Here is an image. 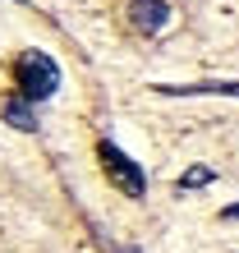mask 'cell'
Instances as JSON below:
<instances>
[{
    "mask_svg": "<svg viewBox=\"0 0 239 253\" xmlns=\"http://www.w3.org/2000/svg\"><path fill=\"white\" fill-rule=\"evenodd\" d=\"M97 152H101V161H106V175H111V180H115L120 189H124L129 198H143V189H147V180H143V170L133 166V161H129L124 152H120L115 143H101Z\"/></svg>",
    "mask_w": 239,
    "mask_h": 253,
    "instance_id": "7a4b0ae2",
    "label": "cell"
},
{
    "mask_svg": "<svg viewBox=\"0 0 239 253\" xmlns=\"http://www.w3.org/2000/svg\"><path fill=\"white\" fill-rule=\"evenodd\" d=\"M129 23L138 28V33H161V28L170 23V5L166 0H129Z\"/></svg>",
    "mask_w": 239,
    "mask_h": 253,
    "instance_id": "3957f363",
    "label": "cell"
},
{
    "mask_svg": "<svg viewBox=\"0 0 239 253\" xmlns=\"http://www.w3.org/2000/svg\"><path fill=\"white\" fill-rule=\"evenodd\" d=\"M157 92H166V97H239V83H193V87H170V83H161Z\"/></svg>",
    "mask_w": 239,
    "mask_h": 253,
    "instance_id": "277c9868",
    "label": "cell"
},
{
    "mask_svg": "<svg viewBox=\"0 0 239 253\" xmlns=\"http://www.w3.org/2000/svg\"><path fill=\"white\" fill-rule=\"evenodd\" d=\"M14 79H19V97L46 101L55 87H60V65L51 60L46 51H23L19 65H14Z\"/></svg>",
    "mask_w": 239,
    "mask_h": 253,
    "instance_id": "6da1fadb",
    "label": "cell"
},
{
    "mask_svg": "<svg viewBox=\"0 0 239 253\" xmlns=\"http://www.w3.org/2000/svg\"><path fill=\"white\" fill-rule=\"evenodd\" d=\"M5 120H9L14 129H23V133L37 129V115H33V106H28V97H9V101H5Z\"/></svg>",
    "mask_w": 239,
    "mask_h": 253,
    "instance_id": "5b68a950",
    "label": "cell"
},
{
    "mask_svg": "<svg viewBox=\"0 0 239 253\" xmlns=\"http://www.w3.org/2000/svg\"><path fill=\"white\" fill-rule=\"evenodd\" d=\"M120 253H138V249H120Z\"/></svg>",
    "mask_w": 239,
    "mask_h": 253,
    "instance_id": "52a82bcc",
    "label": "cell"
},
{
    "mask_svg": "<svg viewBox=\"0 0 239 253\" xmlns=\"http://www.w3.org/2000/svg\"><path fill=\"white\" fill-rule=\"evenodd\" d=\"M212 180H216L212 166H193V170L179 175V189H202V184H212Z\"/></svg>",
    "mask_w": 239,
    "mask_h": 253,
    "instance_id": "8992f818",
    "label": "cell"
}]
</instances>
